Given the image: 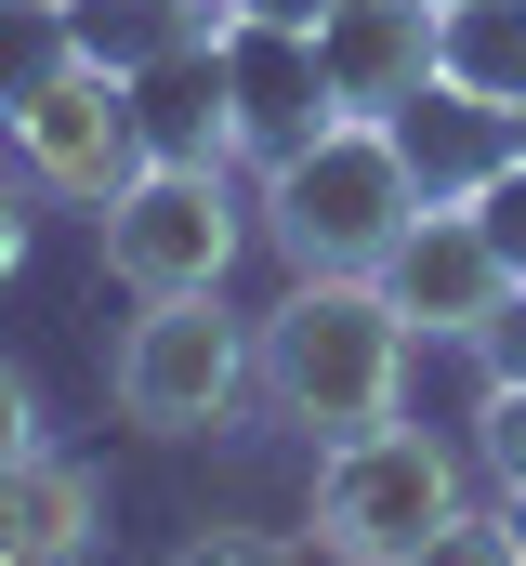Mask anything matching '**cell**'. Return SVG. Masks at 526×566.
I'll return each mask as SVG.
<instances>
[{
    "instance_id": "cell-1",
    "label": "cell",
    "mask_w": 526,
    "mask_h": 566,
    "mask_svg": "<svg viewBox=\"0 0 526 566\" xmlns=\"http://www.w3.org/2000/svg\"><path fill=\"white\" fill-rule=\"evenodd\" d=\"M408 316H394L382 277H290V303L251 329V382L263 409L290 434H316V448H343V434H369L408 409Z\"/></svg>"
},
{
    "instance_id": "cell-2",
    "label": "cell",
    "mask_w": 526,
    "mask_h": 566,
    "mask_svg": "<svg viewBox=\"0 0 526 566\" xmlns=\"http://www.w3.org/2000/svg\"><path fill=\"white\" fill-rule=\"evenodd\" d=\"M263 238H276V264L290 277H382V251L434 211L421 198V171H408V145L394 119H329L316 145H290V158H263Z\"/></svg>"
},
{
    "instance_id": "cell-3",
    "label": "cell",
    "mask_w": 526,
    "mask_h": 566,
    "mask_svg": "<svg viewBox=\"0 0 526 566\" xmlns=\"http://www.w3.org/2000/svg\"><path fill=\"white\" fill-rule=\"evenodd\" d=\"M461 514V448L421 422H369L343 448H316V554L329 566H394L421 527Z\"/></svg>"
},
{
    "instance_id": "cell-4",
    "label": "cell",
    "mask_w": 526,
    "mask_h": 566,
    "mask_svg": "<svg viewBox=\"0 0 526 566\" xmlns=\"http://www.w3.org/2000/svg\"><path fill=\"white\" fill-rule=\"evenodd\" d=\"M106 382H119V422H145V434H211V422H238V396H263L251 329L224 316V290L145 303L119 329V356H106Z\"/></svg>"
},
{
    "instance_id": "cell-5",
    "label": "cell",
    "mask_w": 526,
    "mask_h": 566,
    "mask_svg": "<svg viewBox=\"0 0 526 566\" xmlns=\"http://www.w3.org/2000/svg\"><path fill=\"white\" fill-rule=\"evenodd\" d=\"M93 238H106V277H119L132 303H171V290H224L251 211H238L224 171H198V158H145L119 198L93 211Z\"/></svg>"
},
{
    "instance_id": "cell-6",
    "label": "cell",
    "mask_w": 526,
    "mask_h": 566,
    "mask_svg": "<svg viewBox=\"0 0 526 566\" xmlns=\"http://www.w3.org/2000/svg\"><path fill=\"white\" fill-rule=\"evenodd\" d=\"M13 158H27V185L40 198H66V211H106L132 171H145V119H132V80L119 66H93V53H66L27 106H13Z\"/></svg>"
},
{
    "instance_id": "cell-7",
    "label": "cell",
    "mask_w": 526,
    "mask_h": 566,
    "mask_svg": "<svg viewBox=\"0 0 526 566\" xmlns=\"http://www.w3.org/2000/svg\"><path fill=\"white\" fill-rule=\"evenodd\" d=\"M211 53H224V106H238V158H290V145H316L343 119V93H329V66H316V27H211Z\"/></svg>"
},
{
    "instance_id": "cell-8",
    "label": "cell",
    "mask_w": 526,
    "mask_h": 566,
    "mask_svg": "<svg viewBox=\"0 0 526 566\" xmlns=\"http://www.w3.org/2000/svg\"><path fill=\"white\" fill-rule=\"evenodd\" d=\"M382 290H394V316H408L421 343H474V329H487V303L514 290V264L487 251V224H474V211H421V224L382 251Z\"/></svg>"
},
{
    "instance_id": "cell-9",
    "label": "cell",
    "mask_w": 526,
    "mask_h": 566,
    "mask_svg": "<svg viewBox=\"0 0 526 566\" xmlns=\"http://www.w3.org/2000/svg\"><path fill=\"white\" fill-rule=\"evenodd\" d=\"M434 40H448L434 0H329V13H316V66H329V93H343L356 119H394V106L434 80Z\"/></svg>"
},
{
    "instance_id": "cell-10",
    "label": "cell",
    "mask_w": 526,
    "mask_h": 566,
    "mask_svg": "<svg viewBox=\"0 0 526 566\" xmlns=\"http://www.w3.org/2000/svg\"><path fill=\"white\" fill-rule=\"evenodd\" d=\"M394 145H408L421 198L461 211L487 171H514V158H526V119H514V106H487V93H461V80H421V93L394 106Z\"/></svg>"
},
{
    "instance_id": "cell-11",
    "label": "cell",
    "mask_w": 526,
    "mask_h": 566,
    "mask_svg": "<svg viewBox=\"0 0 526 566\" xmlns=\"http://www.w3.org/2000/svg\"><path fill=\"white\" fill-rule=\"evenodd\" d=\"M93 541H106L93 461H66V448L0 461V566H93Z\"/></svg>"
},
{
    "instance_id": "cell-12",
    "label": "cell",
    "mask_w": 526,
    "mask_h": 566,
    "mask_svg": "<svg viewBox=\"0 0 526 566\" xmlns=\"http://www.w3.org/2000/svg\"><path fill=\"white\" fill-rule=\"evenodd\" d=\"M132 119H145V158H198V171H224V158H238V106H224V53L198 40V53L145 66V80H132Z\"/></svg>"
},
{
    "instance_id": "cell-13",
    "label": "cell",
    "mask_w": 526,
    "mask_h": 566,
    "mask_svg": "<svg viewBox=\"0 0 526 566\" xmlns=\"http://www.w3.org/2000/svg\"><path fill=\"white\" fill-rule=\"evenodd\" d=\"M211 27H224V0H66V53H93V66H119V80L198 53Z\"/></svg>"
},
{
    "instance_id": "cell-14",
    "label": "cell",
    "mask_w": 526,
    "mask_h": 566,
    "mask_svg": "<svg viewBox=\"0 0 526 566\" xmlns=\"http://www.w3.org/2000/svg\"><path fill=\"white\" fill-rule=\"evenodd\" d=\"M434 80H461V93L526 119V0H461L448 40H434Z\"/></svg>"
},
{
    "instance_id": "cell-15",
    "label": "cell",
    "mask_w": 526,
    "mask_h": 566,
    "mask_svg": "<svg viewBox=\"0 0 526 566\" xmlns=\"http://www.w3.org/2000/svg\"><path fill=\"white\" fill-rule=\"evenodd\" d=\"M53 66H66V0H0V133Z\"/></svg>"
},
{
    "instance_id": "cell-16",
    "label": "cell",
    "mask_w": 526,
    "mask_h": 566,
    "mask_svg": "<svg viewBox=\"0 0 526 566\" xmlns=\"http://www.w3.org/2000/svg\"><path fill=\"white\" fill-rule=\"evenodd\" d=\"M394 566H526V554H514V527H501V514H448V527H421Z\"/></svg>"
},
{
    "instance_id": "cell-17",
    "label": "cell",
    "mask_w": 526,
    "mask_h": 566,
    "mask_svg": "<svg viewBox=\"0 0 526 566\" xmlns=\"http://www.w3.org/2000/svg\"><path fill=\"white\" fill-rule=\"evenodd\" d=\"M474 461H487L501 488H526V382H487V409H474Z\"/></svg>"
},
{
    "instance_id": "cell-18",
    "label": "cell",
    "mask_w": 526,
    "mask_h": 566,
    "mask_svg": "<svg viewBox=\"0 0 526 566\" xmlns=\"http://www.w3.org/2000/svg\"><path fill=\"white\" fill-rule=\"evenodd\" d=\"M461 211L487 224V251H501V264H514V277H526V158H514V171H487V185H474Z\"/></svg>"
},
{
    "instance_id": "cell-19",
    "label": "cell",
    "mask_w": 526,
    "mask_h": 566,
    "mask_svg": "<svg viewBox=\"0 0 526 566\" xmlns=\"http://www.w3.org/2000/svg\"><path fill=\"white\" fill-rule=\"evenodd\" d=\"M474 369H487V382H526V277L487 303V329H474Z\"/></svg>"
},
{
    "instance_id": "cell-20",
    "label": "cell",
    "mask_w": 526,
    "mask_h": 566,
    "mask_svg": "<svg viewBox=\"0 0 526 566\" xmlns=\"http://www.w3.org/2000/svg\"><path fill=\"white\" fill-rule=\"evenodd\" d=\"M171 566H303V554H290V541H263V527H198Z\"/></svg>"
},
{
    "instance_id": "cell-21",
    "label": "cell",
    "mask_w": 526,
    "mask_h": 566,
    "mask_svg": "<svg viewBox=\"0 0 526 566\" xmlns=\"http://www.w3.org/2000/svg\"><path fill=\"white\" fill-rule=\"evenodd\" d=\"M40 448V396H27V369L0 356V461H27Z\"/></svg>"
},
{
    "instance_id": "cell-22",
    "label": "cell",
    "mask_w": 526,
    "mask_h": 566,
    "mask_svg": "<svg viewBox=\"0 0 526 566\" xmlns=\"http://www.w3.org/2000/svg\"><path fill=\"white\" fill-rule=\"evenodd\" d=\"M27 277V185H13V171H0V290Z\"/></svg>"
},
{
    "instance_id": "cell-23",
    "label": "cell",
    "mask_w": 526,
    "mask_h": 566,
    "mask_svg": "<svg viewBox=\"0 0 526 566\" xmlns=\"http://www.w3.org/2000/svg\"><path fill=\"white\" fill-rule=\"evenodd\" d=\"M224 13H238V27H316L329 0H224Z\"/></svg>"
},
{
    "instance_id": "cell-24",
    "label": "cell",
    "mask_w": 526,
    "mask_h": 566,
    "mask_svg": "<svg viewBox=\"0 0 526 566\" xmlns=\"http://www.w3.org/2000/svg\"><path fill=\"white\" fill-rule=\"evenodd\" d=\"M501 527H514V554H526V488H501Z\"/></svg>"
},
{
    "instance_id": "cell-25",
    "label": "cell",
    "mask_w": 526,
    "mask_h": 566,
    "mask_svg": "<svg viewBox=\"0 0 526 566\" xmlns=\"http://www.w3.org/2000/svg\"><path fill=\"white\" fill-rule=\"evenodd\" d=\"M434 13H461V0H434Z\"/></svg>"
}]
</instances>
